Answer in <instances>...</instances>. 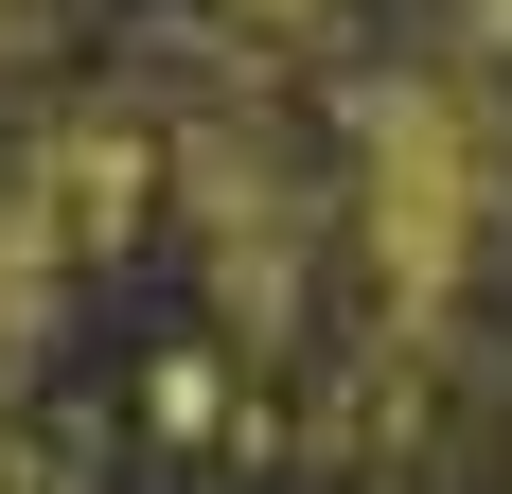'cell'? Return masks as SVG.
Masks as SVG:
<instances>
[{"instance_id":"cell-1","label":"cell","mask_w":512,"mask_h":494,"mask_svg":"<svg viewBox=\"0 0 512 494\" xmlns=\"http://www.w3.org/2000/svg\"><path fill=\"white\" fill-rule=\"evenodd\" d=\"M336 230H354L371 353H460V300L512 247V71L477 53H371L336 89Z\"/></svg>"},{"instance_id":"cell-2","label":"cell","mask_w":512,"mask_h":494,"mask_svg":"<svg viewBox=\"0 0 512 494\" xmlns=\"http://www.w3.org/2000/svg\"><path fill=\"white\" fill-rule=\"evenodd\" d=\"M159 195H177V230H195L212 318H230L248 353H301L318 265H354V230H336V124H301V106L265 89V53L195 36L177 71H159Z\"/></svg>"},{"instance_id":"cell-3","label":"cell","mask_w":512,"mask_h":494,"mask_svg":"<svg viewBox=\"0 0 512 494\" xmlns=\"http://www.w3.org/2000/svg\"><path fill=\"white\" fill-rule=\"evenodd\" d=\"M195 36H230V53H301V36H336V0H195Z\"/></svg>"},{"instance_id":"cell-4","label":"cell","mask_w":512,"mask_h":494,"mask_svg":"<svg viewBox=\"0 0 512 494\" xmlns=\"http://www.w3.org/2000/svg\"><path fill=\"white\" fill-rule=\"evenodd\" d=\"M71 18H89V0H0V71H18V53H53Z\"/></svg>"},{"instance_id":"cell-5","label":"cell","mask_w":512,"mask_h":494,"mask_svg":"<svg viewBox=\"0 0 512 494\" xmlns=\"http://www.w3.org/2000/svg\"><path fill=\"white\" fill-rule=\"evenodd\" d=\"M460 53H477V71H512V0H460Z\"/></svg>"}]
</instances>
